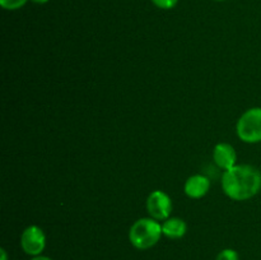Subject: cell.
Here are the masks:
<instances>
[{"instance_id": "obj_9", "label": "cell", "mask_w": 261, "mask_h": 260, "mask_svg": "<svg viewBox=\"0 0 261 260\" xmlns=\"http://www.w3.org/2000/svg\"><path fill=\"white\" fill-rule=\"evenodd\" d=\"M28 0H0V5L5 10H17L27 4Z\"/></svg>"}, {"instance_id": "obj_12", "label": "cell", "mask_w": 261, "mask_h": 260, "mask_svg": "<svg viewBox=\"0 0 261 260\" xmlns=\"http://www.w3.org/2000/svg\"><path fill=\"white\" fill-rule=\"evenodd\" d=\"M30 260H53V259L48 256H45V255H37V256H32Z\"/></svg>"}, {"instance_id": "obj_13", "label": "cell", "mask_w": 261, "mask_h": 260, "mask_svg": "<svg viewBox=\"0 0 261 260\" xmlns=\"http://www.w3.org/2000/svg\"><path fill=\"white\" fill-rule=\"evenodd\" d=\"M0 260H8V252L5 251L4 247L0 249Z\"/></svg>"}, {"instance_id": "obj_15", "label": "cell", "mask_w": 261, "mask_h": 260, "mask_svg": "<svg viewBox=\"0 0 261 260\" xmlns=\"http://www.w3.org/2000/svg\"><path fill=\"white\" fill-rule=\"evenodd\" d=\"M214 2H226V0H214Z\"/></svg>"}, {"instance_id": "obj_10", "label": "cell", "mask_w": 261, "mask_h": 260, "mask_svg": "<svg viewBox=\"0 0 261 260\" xmlns=\"http://www.w3.org/2000/svg\"><path fill=\"white\" fill-rule=\"evenodd\" d=\"M216 260H240L239 252L233 249H223L218 255Z\"/></svg>"}, {"instance_id": "obj_14", "label": "cell", "mask_w": 261, "mask_h": 260, "mask_svg": "<svg viewBox=\"0 0 261 260\" xmlns=\"http://www.w3.org/2000/svg\"><path fill=\"white\" fill-rule=\"evenodd\" d=\"M32 2L36 3V4H46L48 0H32Z\"/></svg>"}, {"instance_id": "obj_7", "label": "cell", "mask_w": 261, "mask_h": 260, "mask_svg": "<svg viewBox=\"0 0 261 260\" xmlns=\"http://www.w3.org/2000/svg\"><path fill=\"white\" fill-rule=\"evenodd\" d=\"M211 189V180L204 175H193L186 180L184 191L191 199H200L208 194Z\"/></svg>"}, {"instance_id": "obj_2", "label": "cell", "mask_w": 261, "mask_h": 260, "mask_svg": "<svg viewBox=\"0 0 261 260\" xmlns=\"http://www.w3.org/2000/svg\"><path fill=\"white\" fill-rule=\"evenodd\" d=\"M162 236V223L152 217L139 218L129 229L130 244L138 250H148L155 246Z\"/></svg>"}, {"instance_id": "obj_6", "label": "cell", "mask_w": 261, "mask_h": 260, "mask_svg": "<svg viewBox=\"0 0 261 260\" xmlns=\"http://www.w3.org/2000/svg\"><path fill=\"white\" fill-rule=\"evenodd\" d=\"M213 160L221 170H229L237 165L236 149L229 143H218L213 149Z\"/></svg>"}, {"instance_id": "obj_4", "label": "cell", "mask_w": 261, "mask_h": 260, "mask_svg": "<svg viewBox=\"0 0 261 260\" xmlns=\"http://www.w3.org/2000/svg\"><path fill=\"white\" fill-rule=\"evenodd\" d=\"M20 247L30 256L42 255L46 247V235L42 228L36 224H31L20 235Z\"/></svg>"}, {"instance_id": "obj_8", "label": "cell", "mask_w": 261, "mask_h": 260, "mask_svg": "<svg viewBox=\"0 0 261 260\" xmlns=\"http://www.w3.org/2000/svg\"><path fill=\"white\" fill-rule=\"evenodd\" d=\"M188 232V224L178 217H170L162 222V233L167 239L178 240Z\"/></svg>"}, {"instance_id": "obj_5", "label": "cell", "mask_w": 261, "mask_h": 260, "mask_svg": "<svg viewBox=\"0 0 261 260\" xmlns=\"http://www.w3.org/2000/svg\"><path fill=\"white\" fill-rule=\"evenodd\" d=\"M147 211L152 218L163 222L170 218L172 212V200L170 195L162 190H154L148 195Z\"/></svg>"}, {"instance_id": "obj_3", "label": "cell", "mask_w": 261, "mask_h": 260, "mask_svg": "<svg viewBox=\"0 0 261 260\" xmlns=\"http://www.w3.org/2000/svg\"><path fill=\"white\" fill-rule=\"evenodd\" d=\"M237 137L245 143L261 142V107H252L240 116L236 124Z\"/></svg>"}, {"instance_id": "obj_11", "label": "cell", "mask_w": 261, "mask_h": 260, "mask_svg": "<svg viewBox=\"0 0 261 260\" xmlns=\"http://www.w3.org/2000/svg\"><path fill=\"white\" fill-rule=\"evenodd\" d=\"M150 2H152L155 7L160 8V9L168 10L175 8L176 5H177L178 0H150Z\"/></svg>"}, {"instance_id": "obj_1", "label": "cell", "mask_w": 261, "mask_h": 260, "mask_svg": "<svg viewBox=\"0 0 261 260\" xmlns=\"http://www.w3.org/2000/svg\"><path fill=\"white\" fill-rule=\"evenodd\" d=\"M222 190L234 201L254 198L261 190V171L251 165H236L222 175Z\"/></svg>"}]
</instances>
